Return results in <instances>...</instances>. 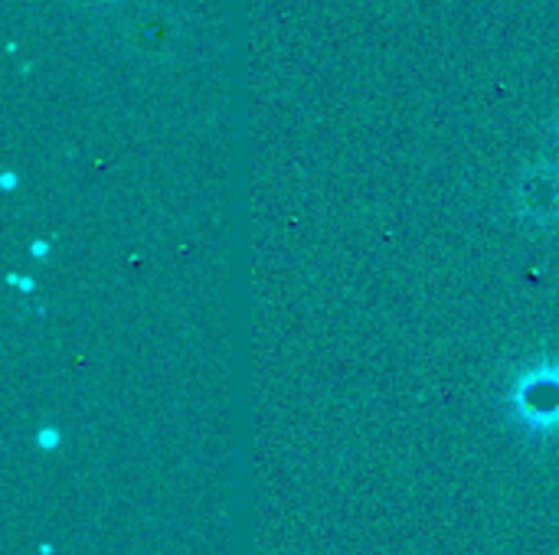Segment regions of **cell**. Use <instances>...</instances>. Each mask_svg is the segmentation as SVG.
<instances>
[{"mask_svg": "<svg viewBox=\"0 0 559 555\" xmlns=\"http://www.w3.org/2000/svg\"><path fill=\"white\" fill-rule=\"evenodd\" d=\"M514 419L527 432H557L559 429V370L550 363L531 366L511 389Z\"/></svg>", "mask_w": 559, "mask_h": 555, "instance_id": "cell-1", "label": "cell"}]
</instances>
